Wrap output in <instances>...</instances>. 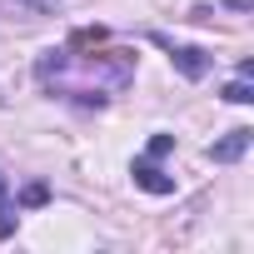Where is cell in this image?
<instances>
[{"mask_svg": "<svg viewBox=\"0 0 254 254\" xmlns=\"http://www.w3.org/2000/svg\"><path fill=\"white\" fill-rule=\"evenodd\" d=\"M40 85L50 95H65L85 110H100L115 90H125L135 80V50H95V55H75V50H45L35 65Z\"/></svg>", "mask_w": 254, "mask_h": 254, "instance_id": "obj_1", "label": "cell"}, {"mask_svg": "<svg viewBox=\"0 0 254 254\" xmlns=\"http://www.w3.org/2000/svg\"><path fill=\"white\" fill-rule=\"evenodd\" d=\"M170 60L180 65V75H185V80H204V75H209V65H214V55H204L199 45H170Z\"/></svg>", "mask_w": 254, "mask_h": 254, "instance_id": "obj_2", "label": "cell"}, {"mask_svg": "<svg viewBox=\"0 0 254 254\" xmlns=\"http://www.w3.org/2000/svg\"><path fill=\"white\" fill-rule=\"evenodd\" d=\"M249 140H254V130H229L219 145H209V160H214V165H229V160H239V155L249 150Z\"/></svg>", "mask_w": 254, "mask_h": 254, "instance_id": "obj_3", "label": "cell"}, {"mask_svg": "<svg viewBox=\"0 0 254 254\" xmlns=\"http://www.w3.org/2000/svg\"><path fill=\"white\" fill-rule=\"evenodd\" d=\"M60 5V0H0V15H20V20H40V15H50Z\"/></svg>", "mask_w": 254, "mask_h": 254, "instance_id": "obj_4", "label": "cell"}, {"mask_svg": "<svg viewBox=\"0 0 254 254\" xmlns=\"http://www.w3.org/2000/svg\"><path fill=\"white\" fill-rule=\"evenodd\" d=\"M135 185H140V190H150V194H175V180H170V175H160L150 160H135Z\"/></svg>", "mask_w": 254, "mask_h": 254, "instance_id": "obj_5", "label": "cell"}, {"mask_svg": "<svg viewBox=\"0 0 254 254\" xmlns=\"http://www.w3.org/2000/svg\"><path fill=\"white\" fill-rule=\"evenodd\" d=\"M224 100H229V105H249V100H254V90H249V80L239 75L234 85H224Z\"/></svg>", "mask_w": 254, "mask_h": 254, "instance_id": "obj_6", "label": "cell"}, {"mask_svg": "<svg viewBox=\"0 0 254 254\" xmlns=\"http://www.w3.org/2000/svg\"><path fill=\"white\" fill-rule=\"evenodd\" d=\"M25 204H45V185H30L25 190Z\"/></svg>", "mask_w": 254, "mask_h": 254, "instance_id": "obj_7", "label": "cell"}, {"mask_svg": "<svg viewBox=\"0 0 254 254\" xmlns=\"http://www.w3.org/2000/svg\"><path fill=\"white\" fill-rule=\"evenodd\" d=\"M0 209H5V175H0Z\"/></svg>", "mask_w": 254, "mask_h": 254, "instance_id": "obj_8", "label": "cell"}]
</instances>
